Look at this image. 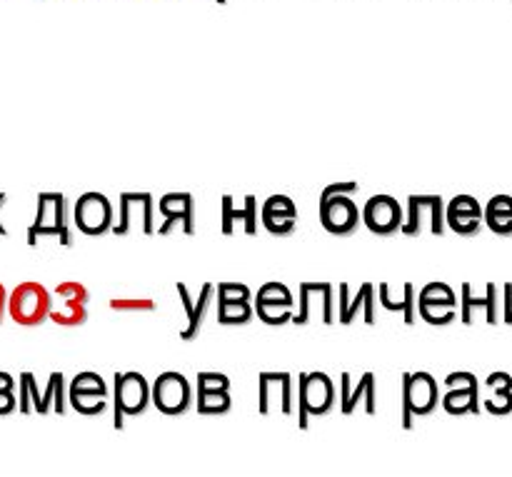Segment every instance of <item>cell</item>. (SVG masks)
<instances>
[{
	"mask_svg": "<svg viewBox=\"0 0 512 477\" xmlns=\"http://www.w3.org/2000/svg\"><path fill=\"white\" fill-rule=\"evenodd\" d=\"M353 193H358V183L355 180H340V183L328 185L320 193V223H323V228L330 235L348 238L363 223V210H358Z\"/></svg>",
	"mask_w": 512,
	"mask_h": 477,
	"instance_id": "obj_1",
	"label": "cell"
},
{
	"mask_svg": "<svg viewBox=\"0 0 512 477\" xmlns=\"http://www.w3.org/2000/svg\"><path fill=\"white\" fill-rule=\"evenodd\" d=\"M40 235L58 238L63 248L73 245V233L68 228V203L63 193H38V213L28 228V245L35 248Z\"/></svg>",
	"mask_w": 512,
	"mask_h": 477,
	"instance_id": "obj_2",
	"label": "cell"
},
{
	"mask_svg": "<svg viewBox=\"0 0 512 477\" xmlns=\"http://www.w3.org/2000/svg\"><path fill=\"white\" fill-rule=\"evenodd\" d=\"M443 405L438 380L430 373H403V428L413 430L415 418H428Z\"/></svg>",
	"mask_w": 512,
	"mask_h": 477,
	"instance_id": "obj_3",
	"label": "cell"
},
{
	"mask_svg": "<svg viewBox=\"0 0 512 477\" xmlns=\"http://www.w3.org/2000/svg\"><path fill=\"white\" fill-rule=\"evenodd\" d=\"M53 310V293L35 280L20 283L13 293L8 295V315L13 323L23 328H38L45 320H50Z\"/></svg>",
	"mask_w": 512,
	"mask_h": 477,
	"instance_id": "obj_4",
	"label": "cell"
},
{
	"mask_svg": "<svg viewBox=\"0 0 512 477\" xmlns=\"http://www.w3.org/2000/svg\"><path fill=\"white\" fill-rule=\"evenodd\" d=\"M335 408V383L325 373H300L298 428L308 430L310 418H323Z\"/></svg>",
	"mask_w": 512,
	"mask_h": 477,
	"instance_id": "obj_5",
	"label": "cell"
},
{
	"mask_svg": "<svg viewBox=\"0 0 512 477\" xmlns=\"http://www.w3.org/2000/svg\"><path fill=\"white\" fill-rule=\"evenodd\" d=\"M90 293L78 280H65L53 290V310L50 320L60 328H78L88 320Z\"/></svg>",
	"mask_w": 512,
	"mask_h": 477,
	"instance_id": "obj_6",
	"label": "cell"
},
{
	"mask_svg": "<svg viewBox=\"0 0 512 477\" xmlns=\"http://www.w3.org/2000/svg\"><path fill=\"white\" fill-rule=\"evenodd\" d=\"M153 405L168 418H178L193 408V388H190L188 378L183 373H168L158 375L153 383Z\"/></svg>",
	"mask_w": 512,
	"mask_h": 477,
	"instance_id": "obj_7",
	"label": "cell"
},
{
	"mask_svg": "<svg viewBox=\"0 0 512 477\" xmlns=\"http://www.w3.org/2000/svg\"><path fill=\"white\" fill-rule=\"evenodd\" d=\"M73 223L80 233L90 235V238L105 235L108 230H113V205L103 193H95V190L83 193L75 200Z\"/></svg>",
	"mask_w": 512,
	"mask_h": 477,
	"instance_id": "obj_8",
	"label": "cell"
},
{
	"mask_svg": "<svg viewBox=\"0 0 512 477\" xmlns=\"http://www.w3.org/2000/svg\"><path fill=\"white\" fill-rule=\"evenodd\" d=\"M418 313L428 325H450L458 318V295L443 280L428 283L418 295Z\"/></svg>",
	"mask_w": 512,
	"mask_h": 477,
	"instance_id": "obj_9",
	"label": "cell"
},
{
	"mask_svg": "<svg viewBox=\"0 0 512 477\" xmlns=\"http://www.w3.org/2000/svg\"><path fill=\"white\" fill-rule=\"evenodd\" d=\"M68 403L75 413L88 415V418L103 415L108 408V385L98 373H90V370L78 373L70 380Z\"/></svg>",
	"mask_w": 512,
	"mask_h": 477,
	"instance_id": "obj_10",
	"label": "cell"
},
{
	"mask_svg": "<svg viewBox=\"0 0 512 477\" xmlns=\"http://www.w3.org/2000/svg\"><path fill=\"white\" fill-rule=\"evenodd\" d=\"M153 403V385L140 373H115L113 408H120L125 418H138Z\"/></svg>",
	"mask_w": 512,
	"mask_h": 477,
	"instance_id": "obj_11",
	"label": "cell"
},
{
	"mask_svg": "<svg viewBox=\"0 0 512 477\" xmlns=\"http://www.w3.org/2000/svg\"><path fill=\"white\" fill-rule=\"evenodd\" d=\"M293 293L288 290V285L278 283V280H270L263 288L258 290V298H255V315L258 320H263L265 325H273L280 328L285 323H293Z\"/></svg>",
	"mask_w": 512,
	"mask_h": 477,
	"instance_id": "obj_12",
	"label": "cell"
},
{
	"mask_svg": "<svg viewBox=\"0 0 512 477\" xmlns=\"http://www.w3.org/2000/svg\"><path fill=\"white\" fill-rule=\"evenodd\" d=\"M255 318L253 293L245 283H218V323L248 325Z\"/></svg>",
	"mask_w": 512,
	"mask_h": 477,
	"instance_id": "obj_13",
	"label": "cell"
},
{
	"mask_svg": "<svg viewBox=\"0 0 512 477\" xmlns=\"http://www.w3.org/2000/svg\"><path fill=\"white\" fill-rule=\"evenodd\" d=\"M448 393L443 395V408L448 415H478L480 413V385L473 373H450L445 378Z\"/></svg>",
	"mask_w": 512,
	"mask_h": 477,
	"instance_id": "obj_14",
	"label": "cell"
},
{
	"mask_svg": "<svg viewBox=\"0 0 512 477\" xmlns=\"http://www.w3.org/2000/svg\"><path fill=\"white\" fill-rule=\"evenodd\" d=\"M363 223L378 238H390L403 228L405 215L393 195H373L363 208Z\"/></svg>",
	"mask_w": 512,
	"mask_h": 477,
	"instance_id": "obj_15",
	"label": "cell"
},
{
	"mask_svg": "<svg viewBox=\"0 0 512 477\" xmlns=\"http://www.w3.org/2000/svg\"><path fill=\"white\" fill-rule=\"evenodd\" d=\"M445 223H448V228L453 233L463 235V238H473L483 228L485 210L480 208V203L473 195H455L445 205Z\"/></svg>",
	"mask_w": 512,
	"mask_h": 477,
	"instance_id": "obj_16",
	"label": "cell"
},
{
	"mask_svg": "<svg viewBox=\"0 0 512 477\" xmlns=\"http://www.w3.org/2000/svg\"><path fill=\"white\" fill-rule=\"evenodd\" d=\"M158 210L165 223L158 228V235H170L175 225L183 228L185 235H195V198L190 193H165L158 200Z\"/></svg>",
	"mask_w": 512,
	"mask_h": 477,
	"instance_id": "obj_17",
	"label": "cell"
},
{
	"mask_svg": "<svg viewBox=\"0 0 512 477\" xmlns=\"http://www.w3.org/2000/svg\"><path fill=\"white\" fill-rule=\"evenodd\" d=\"M338 293H340V300H338V323L340 325H350L358 313H363L365 325H370V328L378 323V320H375V285L373 283L360 285V290L355 298H350L348 283H340Z\"/></svg>",
	"mask_w": 512,
	"mask_h": 477,
	"instance_id": "obj_18",
	"label": "cell"
},
{
	"mask_svg": "<svg viewBox=\"0 0 512 477\" xmlns=\"http://www.w3.org/2000/svg\"><path fill=\"white\" fill-rule=\"evenodd\" d=\"M175 288H178V295H180V300H183V308H185V318H188V325L180 330V338L188 340V343H190V340H195L200 335V328H203L205 318H208L210 303H213L218 288H215L213 283H205L203 290H200L198 300L190 298L188 285H185V283H178Z\"/></svg>",
	"mask_w": 512,
	"mask_h": 477,
	"instance_id": "obj_19",
	"label": "cell"
},
{
	"mask_svg": "<svg viewBox=\"0 0 512 477\" xmlns=\"http://www.w3.org/2000/svg\"><path fill=\"white\" fill-rule=\"evenodd\" d=\"M340 393H343V400H340L343 415H353L360 400H365V413H378V380H375V373H365L358 380V388H353L350 373H343L340 375Z\"/></svg>",
	"mask_w": 512,
	"mask_h": 477,
	"instance_id": "obj_20",
	"label": "cell"
},
{
	"mask_svg": "<svg viewBox=\"0 0 512 477\" xmlns=\"http://www.w3.org/2000/svg\"><path fill=\"white\" fill-rule=\"evenodd\" d=\"M133 210L143 215V230L145 235L155 233V198L150 193H120V220L113 225L115 235L130 233V218Z\"/></svg>",
	"mask_w": 512,
	"mask_h": 477,
	"instance_id": "obj_21",
	"label": "cell"
},
{
	"mask_svg": "<svg viewBox=\"0 0 512 477\" xmlns=\"http://www.w3.org/2000/svg\"><path fill=\"white\" fill-rule=\"evenodd\" d=\"M460 323L473 325L475 313H485V323L498 325V285L488 283V295L485 298H475L473 285L463 283L460 285Z\"/></svg>",
	"mask_w": 512,
	"mask_h": 477,
	"instance_id": "obj_22",
	"label": "cell"
},
{
	"mask_svg": "<svg viewBox=\"0 0 512 477\" xmlns=\"http://www.w3.org/2000/svg\"><path fill=\"white\" fill-rule=\"evenodd\" d=\"M270 388L278 390V395L283 398L280 410L283 415H293L295 403H293V375L290 373H260L258 375V413L270 415Z\"/></svg>",
	"mask_w": 512,
	"mask_h": 477,
	"instance_id": "obj_23",
	"label": "cell"
},
{
	"mask_svg": "<svg viewBox=\"0 0 512 477\" xmlns=\"http://www.w3.org/2000/svg\"><path fill=\"white\" fill-rule=\"evenodd\" d=\"M378 293H380V305H383L388 313L403 315L405 325L418 323V315H420L418 313V295H415V285L413 283L403 285V298H400V300L390 298V285L388 283H380Z\"/></svg>",
	"mask_w": 512,
	"mask_h": 477,
	"instance_id": "obj_24",
	"label": "cell"
},
{
	"mask_svg": "<svg viewBox=\"0 0 512 477\" xmlns=\"http://www.w3.org/2000/svg\"><path fill=\"white\" fill-rule=\"evenodd\" d=\"M488 388H493V400H485V410L490 415H503L512 413V378L508 373H490L488 375Z\"/></svg>",
	"mask_w": 512,
	"mask_h": 477,
	"instance_id": "obj_25",
	"label": "cell"
},
{
	"mask_svg": "<svg viewBox=\"0 0 512 477\" xmlns=\"http://www.w3.org/2000/svg\"><path fill=\"white\" fill-rule=\"evenodd\" d=\"M485 223L495 235L512 238V195H495L485 208Z\"/></svg>",
	"mask_w": 512,
	"mask_h": 477,
	"instance_id": "obj_26",
	"label": "cell"
},
{
	"mask_svg": "<svg viewBox=\"0 0 512 477\" xmlns=\"http://www.w3.org/2000/svg\"><path fill=\"white\" fill-rule=\"evenodd\" d=\"M233 408L228 388H198V413L200 415H225Z\"/></svg>",
	"mask_w": 512,
	"mask_h": 477,
	"instance_id": "obj_27",
	"label": "cell"
},
{
	"mask_svg": "<svg viewBox=\"0 0 512 477\" xmlns=\"http://www.w3.org/2000/svg\"><path fill=\"white\" fill-rule=\"evenodd\" d=\"M108 305L115 313H155L158 308L150 298H113Z\"/></svg>",
	"mask_w": 512,
	"mask_h": 477,
	"instance_id": "obj_28",
	"label": "cell"
},
{
	"mask_svg": "<svg viewBox=\"0 0 512 477\" xmlns=\"http://www.w3.org/2000/svg\"><path fill=\"white\" fill-rule=\"evenodd\" d=\"M235 220H243L245 235L258 233V198L255 195H245V205L235 210Z\"/></svg>",
	"mask_w": 512,
	"mask_h": 477,
	"instance_id": "obj_29",
	"label": "cell"
},
{
	"mask_svg": "<svg viewBox=\"0 0 512 477\" xmlns=\"http://www.w3.org/2000/svg\"><path fill=\"white\" fill-rule=\"evenodd\" d=\"M260 215H285V218H298V208L288 195H270L263 203V213Z\"/></svg>",
	"mask_w": 512,
	"mask_h": 477,
	"instance_id": "obj_30",
	"label": "cell"
},
{
	"mask_svg": "<svg viewBox=\"0 0 512 477\" xmlns=\"http://www.w3.org/2000/svg\"><path fill=\"white\" fill-rule=\"evenodd\" d=\"M260 220H263L265 230L270 235H278V238L290 235L295 230V225H298V218H285V215H260Z\"/></svg>",
	"mask_w": 512,
	"mask_h": 477,
	"instance_id": "obj_31",
	"label": "cell"
},
{
	"mask_svg": "<svg viewBox=\"0 0 512 477\" xmlns=\"http://www.w3.org/2000/svg\"><path fill=\"white\" fill-rule=\"evenodd\" d=\"M198 388H228L230 378L223 373H198Z\"/></svg>",
	"mask_w": 512,
	"mask_h": 477,
	"instance_id": "obj_32",
	"label": "cell"
},
{
	"mask_svg": "<svg viewBox=\"0 0 512 477\" xmlns=\"http://www.w3.org/2000/svg\"><path fill=\"white\" fill-rule=\"evenodd\" d=\"M235 205H233V198L230 195H223V235H233L235 233Z\"/></svg>",
	"mask_w": 512,
	"mask_h": 477,
	"instance_id": "obj_33",
	"label": "cell"
},
{
	"mask_svg": "<svg viewBox=\"0 0 512 477\" xmlns=\"http://www.w3.org/2000/svg\"><path fill=\"white\" fill-rule=\"evenodd\" d=\"M505 293V300H503V323L505 325H512V283H505L503 288Z\"/></svg>",
	"mask_w": 512,
	"mask_h": 477,
	"instance_id": "obj_34",
	"label": "cell"
},
{
	"mask_svg": "<svg viewBox=\"0 0 512 477\" xmlns=\"http://www.w3.org/2000/svg\"><path fill=\"white\" fill-rule=\"evenodd\" d=\"M5 313H8V290L0 283V323L5 320Z\"/></svg>",
	"mask_w": 512,
	"mask_h": 477,
	"instance_id": "obj_35",
	"label": "cell"
},
{
	"mask_svg": "<svg viewBox=\"0 0 512 477\" xmlns=\"http://www.w3.org/2000/svg\"><path fill=\"white\" fill-rule=\"evenodd\" d=\"M5 198H8V195H5V193H0V208H3ZM0 235H3V238H5V235H8V230H5V225H3V223H0Z\"/></svg>",
	"mask_w": 512,
	"mask_h": 477,
	"instance_id": "obj_36",
	"label": "cell"
},
{
	"mask_svg": "<svg viewBox=\"0 0 512 477\" xmlns=\"http://www.w3.org/2000/svg\"><path fill=\"white\" fill-rule=\"evenodd\" d=\"M218 3H225V0H218Z\"/></svg>",
	"mask_w": 512,
	"mask_h": 477,
	"instance_id": "obj_37",
	"label": "cell"
}]
</instances>
